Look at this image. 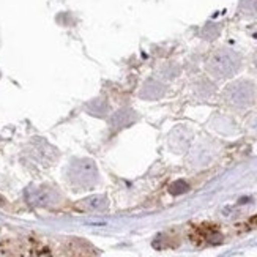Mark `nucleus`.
Segmentation results:
<instances>
[{"instance_id": "nucleus-1", "label": "nucleus", "mask_w": 257, "mask_h": 257, "mask_svg": "<svg viewBox=\"0 0 257 257\" xmlns=\"http://www.w3.org/2000/svg\"><path fill=\"white\" fill-rule=\"evenodd\" d=\"M0 257H96V252L77 238L29 235L0 243Z\"/></svg>"}]
</instances>
